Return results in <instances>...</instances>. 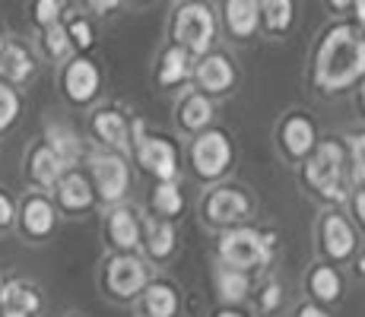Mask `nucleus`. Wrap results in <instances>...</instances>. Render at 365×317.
I'll list each match as a JSON object with an SVG mask.
<instances>
[{
    "mask_svg": "<svg viewBox=\"0 0 365 317\" xmlns=\"http://www.w3.org/2000/svg\"><path fill=\"white\" fill-rule=\"evenodd\" d=\"M365 76V35L346 23L324 32L314 51V86L321 93H343Z\"/></svg>",
    "mask_w": 365,
    "mask_h": 317,
    "instance_id": "f257e3e1",
    "label": "nucleus"
},
{
    "mask_svg": "<svg viewBox=\"0 0 365 317\" xmlns=\"http://www.w3.org/2000/svg\"><path fill=\"white\" fill-rule=\"evenodd\" d=\"M305 162V181L314 194H321L331 203L346 200V185H343V172H346V150L336 140H324L321 146H314L308 152Z\"/></svg>",
    "mask_w": 365,
    "mask_h": 317,
    "instance_id": "f03ea898",
    "label": "nucleus"
},
{
    "mask_svg": "<svg viewBox=\"0 0 365 317\" xmlns=\"http://www.w3.org/2000/svg\"><path fill=\"white\" fill-rule=\"evenodd\" d=\"M273 257V235L248 225H235L220 238V260L232 270H261Z\"/></svg>",
    "mask_w": 365,
    "mask_h": 317,
    "instance_id": "7ed1b4c3",
    "label": "nucleus"
},
{
    "mask_svg": "<svg viewBox=\"0 0 365 317\" xmlns=\"http://www.w3.org/2000/svg\"><path fill=\"white\" fill-rule=\"evenodd\" d=\"M216 35V19L213 10L200 0H187L178 13H175V45L185 48L187 54H210V45H213Z\"/></svg>",
    "mask_w": 365,
    "mask_h": 317,
    "instance_id": "20e7f679",
    "label": "nucleus"
},
{
    "mask_svg": "<svg viewBox=\"0 0 365 317\" xmlns=\"http://www.w3.org/2000/svg\"><path fill=\"white\" fill-rule=\"evenodd\" d=\"M130 146H133V152H137V162L143 165L146 175H153L156 181H175V175H178V150H175L172 140L146 137L143 124L133 121Z\"/></svg>",
    "mask_w": 365,
    "mask_h": 317,
    "instance_id": "39448f33",
    "label": "nucleus"
},
{
    "mask_svg": "<svg viewBox=\"0 0 365 317\" xmlns=\"http://www.w3.org/2000/svg\"><path fill=\"white\" fill-rule=\"evenodd\" d=\"M191 162H194V172L203 181H216L229 172L232 165V143L222 130H207L194 140L191 146Z\"/></svg>",
    "mask_w": 365,
    "mask_h": 317,
    "instance_id": "423d86ee",
    "label": "nucleus"
},
{
    "mask_svg": "<svg viewBox=\"0 0 365 317\" xmlns=\"http://www.w3.org/2000/svg\"><path fill=\"white\" fill-rule=\"evenodd\" d=\"M89 168H93L96 190H99V197L105 203H118L121 197H128L130 168L121 152H96V156L89 159Z\"/></svg>",
    "mask_w": 365,
    "mask_h": 317,
    "instance_id": "0eeeda50",
    "label": "nucleus"
},
{
    "mask_svg": "<svg viewBox=\"0 0 365 317\" xmlns=\"http://www.w3.org/2000/svg\"><path fill=\"white\" fill-rule=\"evenodd\" d=\"M251 213V203L242 190L235 187H216L207 194L203 200V216H207L210 225H226V229H235V225L245 222V216Z\"/></svg>",
    "mask_w": 365,
    "mask_h": 317,
    "instance_id": "6e6552de",
    "label": "nucleus"
},
{
    "mask_svg": "<svg viewBox=\"0 0 365 317\" xmlns=\"http://www.w3.org/2000/svg\"><path fill=\"white\" fill-rule=\"evenodd\" d=\"M105 286L118 298H133L140 289L146 286V266L133 254H118L105 266Z\"/></svg>",
    "mask_w": 365,
    "mask_h": 317,
    "instance_id": "1a4fd4ad",
    "label": "nucleus"
},
{
    "mask_svg": "<svg viewBox=\"0 0 365 317\" xmlns=\"http://www.w3.org/2000/svg\"><path fill=\"white\" fill-rule=\"evenodd\" d=\"M99 86H102V76H99V67L86 58H76L73 63H67L64 70V95L70 98L73 105H86L99 95Z\"/></svg>",
    "mask_w": 365,
    "mask_h": 317,
    "instance_id": "9d476101",
    "label": "nucleus"
},
{
    "mask_svg": "<svg viewBox=\"0 0 365 317\" xmlns=\"http://www.w3.org/2000/svg\"><path fill=\"white\" fill-rule=\"evenodd\" d=\"M41 311V295L32 283L13 279L4 286L0 295V317H35Z\"/></svg>",
    "mask_w": 365,
    "mask_h": 317,
    "instance_id": "9b49d317",
    "label": "nucleus"
},
{
    "mask_svg": "<svg viewBox=\"0 0 365 317\" xmlns=\"http://www.w3.org/2000/svg\"><path fill=\"white\" fill-rule=\"evenodd\" d=\"M279 140H283V150L289 159H305L308 152L318 146V137H314V124L308 121L302 111L289 115L279 127Z\"/></svg>",
    "mask_w": 365,
    "mask_h": 317,
    "instance_id": "f8f14e48",
    "label": "nucleus"
},
{
    "mask_svg": "<svg viewBox=\"0 0 365 317\" xmlns=\"http://www.w3.org/2000/svg\"><path fill=\"white\" fill-rule=\"evenodd\" d=\"M197 83L207 93H229L235 86V67L226 54H203L197 63Z\"/></svg>",
    "mask_w": 365,
    "mask_h": 317,
    "instance_id": "ddd939ff",
    "label": "nucleus"
},
{
    "mask_svg": "<svg viewBox=\"0 0 365 317\" xmlns=\"http://www.w3.org/2000/svg\"><path fill=\"white\" fill-rule=\"evenodd\" d=\"M54 190H58V203L67 213H83V209H89L96 200L93 185H89V178L80 172H64L61 181L54 185Z\"/></svg>",
    "mask_w": 365,
    "mask_h": 317,
    "instance_id": "4468645a",
    "label": "nucleus"
},
{
    "mask_svg": "<svg viewBox=\"0 0 365 317\" xmlns=\"http://www.w3.org/2000/svg\"><path fill=\"white\" fill-rule=\"evenodd\" d=\"M93 133L102 140L105 146H111L115 152L130 150V124L124 121V115H121V111H115V108L96 111V118H93Z\"/></svg>",
    "mask_w": 365,
    "mask_h": 317,
    "instance_id": "2eb2a0df",
    "label": "nucleus"
},
{
    "mask_svg": "<svg viewBox=\"0 0 365 317\" xmlns=\"http://www.w3.org/2000/svg\"><path fill=\"white\" fill-rule=\"evenodd\" d=\"M19 219H23V232L29 238H48L54 232L58 216H54V207H51V200H48V197L32 194V197H26Z\"/></svg>",
    "mask_w": 365,
    "mask_h": 317,
    "instance_id": "dca6fc26",
    "label": "nucleus"
},
{
    "mask_svg": "<svg viewBox=\"0 0 365 317\" xmlns=\"http://www.w3.org/2000/svg\"><path fill=\"white\" fill-rule=\"evenodd\" d=\"M45 146L54 152L61 162H64V168L70 165H76L83 156V140H80V133L73 130L70 124L64 121H51L45 127Z\"/></svg>",
    "mask_w": 365,
    "mask_h": 317,
    "instance_id": "f3484780",
    "label": "nucleus"
},
{
    "mask_svg": "<svg viewBox=\"0 0 365 317\" xmlns=\"http://www.w3.org/2000/svg\"><path fill=\"white\" fill-rule=\"evenodd\" d=\"M321 241H324L327 257L346 260L349 254L356 251V232H353V225L343 219V216L331 213V216L324 219V225H321Z\"/></svg>",
    "mask_w": 365,
    "mask_h": 317,
    "instance_id": "a211bd4d",
    "label": "nucleus"
},
{
    "mask_svg": "<svg viewBox=\"0 0 365 317\" xmlns=\"http://www.w3.org/2000/svg\"><path fill=\"white\" fill-rule=\"evenodd\" d=\"M226 26L235 38H251L261 26V4L257 0H226Z\"/></svg>",
    "mask_w": 365,
    "mask_h": 317,
    "instance_id": "6ab92c4d",
    "label": "nucleus"
},
{
    "mask_svg": "<svg viewBox=\"0 0 365 317\" xmlns=\"http://www.w3.org/2000/svg\"><path fill=\"white\" fill-rule=\"evenodd\" d=\"M108 238L118 251H133L140 244V222L133 209L118 207L108 213Z\"/></svg>",
    "mask_w": 365,
    "mask_h": 317,
    "instance_id": "aec40b11",
    "label": "nucleus"
},
{
    "mask_svg": "<svg viewBox=\"0 0 365 317\" xmlns=\"http://www.w3.org/2000/svg\"><path fill=\"white\" fill-rule=\"evenodd\" d=\"M187 76H191V54L185 51V48L172 45L163 51V58H159V70H156V80L159 86H178V83H185Z\"/></svg>",
    "mask_w": 365,
    "mask_h": 317,
    "instance_id": "412c9836",
    "label": "nucleus"
},
{
    "mask_svg": "<svg viewBox=\"0 0 365 317\" xmlns=\"http://www.w3.org/2000/svg\"><path fill=\"white\" fill-rule=\"evenodd\" d=\"M61 175H64V162L54 156L45 143L35 146L32 156H29V178L35 181V185L38 187H54L61 181Z\"/></svg>",
    "mask_w": 365,
    "mask_h": 317,
    "instance_id": "4be33fe9",
    "label": "nucleus"
},
{
    "mask_svg": "<svg viewBox=\"0 0 365 317\" xmlns=\"http://www.w3.org/2000/svg\"><path fill=\"white\" fill-rule=\"evenodd\" d=\"M146 317H175L178 314V292L172 283H150L143 289Z\"/></svg>",
    "mask_w": 365,
    "mask_h": 317,
    "instance_id": "5701e85b",
    "label": "nucleus"
},
{
    "mask_svg": "<svg viewBox=\"0 0 365 317\" xmlns=\"http://www.w3.org/2000/svg\"><path fill=\"white\" fill-rule=\"evenodd\" d=\"M0 73L6 76V83H26L35 73L32 54L23 45H16V41L4 45V51H0Z\"/></svg>",
    "mask_w": 365,
    "mask_h": 317,
    "instance_id": "b1692460",
    "label": "nucleus"
},
{
    "mask_svg": "<svg viewBox=\"0 0 365 317\" xmlns=\"http://www.w3.org/2000/svg\"><path fill=\"white\" fill-rule=\"evenodd\" d=\"M210 121H213V105H210L207 95L191 93V95L185 98V102H181V108H178V124L185 127L187 133H200Z\"/></svg>",
    "mask_w": 365,
    "mask_h": 317,
    "instance_id": "393cba45",
    "label": "nucleus"
},
{
    "mask_svg": "<svg viewBox=\"0 0 365 317\" xmlns=\"http://www.w3.org/2000/svg\"><path fill=\"white\" fill-rule=\"evenodd\" d=\"M261 4V19L267 32H289L292 19H296V0H257Z\"/></svg>",
    "mask_w": 365,
    "mask_h": 317,
    "instance_id": "a878e982",
    "label": "nucleus"
},
{
    "mask_svg": "<svg viewBox=\"0 0 365 317\" xmlns=\"http://www.w3.org/2000/svg\"><path fill=\"white\" fill-rule=\"evenodd\" d=\"M153 209L159 216H165V219L185 213V194L178 190L175 181H159L156 185V190H153Z\"/></svg>",
    "mask_w": 365,
    "mask_h": 317,
    "instance_id": "bb28decb",
    "label": "nucleus"
},
{
    "mask_svg": "<svg viewBox=\"0 0 365 317\" xmlns=\"http://www.w3.org/2000/svg\"><path fill=\"white\" fill-rule=\"evenodd\" d=\"M308 286H312V295L318 301H336L340 298V273L334 266H314L312 276H308Z\"/></svg>",
    "mask_w": 365,
    "mask_h": 317,
    "instance_id": "cd10ccee",
    "label": "nucleus"
},
{
    "mask_svg": "<svg viewBox=\"0 0 365 317\" xmlns=\"http://www.w3.org/2000/svg\"><path fill=\"white\" fill-rule=\"evenodd\" d=\"M146 251H150V257H156V260H165L168 254L175 251V229L168 219L146 225Z\"/></svg>",
    "mask_w": 365,
    "mask_h": 317,
    "instance_id": "c85d7f7f",
    "label": "nucleus"
},
{
    "mask_svg": "<svg viewBox=\"0 0 365 317\" xmlns=\"http://www.w3.org/2000/svg\"><path fill=\"white\" fill-rule=\"evenodd\" d=\"M248 273L242 270H232V266H222L220 273H216V292H220V298L226 301H242L245 295H248Z\"/></svg>",
    "mask_w": 365,
    "mask_h": 317,
    "instance_id": "c756f323",
    "label": "nucleus"
},
{
    "mask_svg": "<svg viewBox=\"0 0 365 317\" xmlns=\"http://www.w3.org/2000/svg\"><path fill=\"white\" fill-rule=\"evenodd\" d=\"M19 108H23V105H19L16 89H13L10 83L0 80V130H10V127L16 124Z\"/></svg>",
    "mask_w": 365,
    "mask_h": 317,
    "instance_id": "7c9ffc66",
    "label": "nucleus"
},
{
    "mask_svg": "<svg viewBox=\"0 0 365 317\" xmlns=\"http://www.w3.org/2000/svg\"><path fill=\"white\" fill-rule=\"evenodd\" d=\"M45 32V51L51 54V58H64V54L70 51V38H67V29L61 23H54V26H48V29H41Z\"/></svg>",
    "mask_w": 365,
    "mask_h": 317,
    "instance_id": "2f4dec72",
    "label": "nucleus"
},
{
    "mask_svg": "<svg viewBox=\"0 0 365 317\" xmlns=\"http://www.w3.org/2000/svg\"><path fill=\"white\" fill-rule=\"evenodd\" d=\"M349 146V162H353V181L365 185V133H353L346 140Z\"/></svg>",
    "mask_w": 365,
    "mask_h": 317,
    "instance_id": "473e14b6",
    "label": "nucleus"
},
{
    "mask_svg": "<svg viewBox=\"0 0 365 317\" xmlns=\"http://www.w3.org/2000/svg\"><path fill=\"white\" fill-rule=\"evenodd\" d=\"M67 29V38H70V45H76V48H93V26L86 23L83 16H76V19H70V23L64 26Z\"/></svg>",
    "mask_w": 365,
    "mask_h": 317,
    "instance_id": "72a5a7b5",
    "label": "nucleus"
},
{
    "mask_svg": "<svg viewBox=\"0 0 365 317\" xmlns=\"http://www.w3.org/2000/svg\"><path fill=\"white\" fill-rule=\"evenodd\" d=\"M61 10H64V6H61V0H35V6H32L35 23H38L41 29L61 23Z\"/></svg>",
    "mask_w": 365,
    "mask_h": 317,
    "instance_id": "f704fd0d",
    "label": "nucleus"
},
{
    "mask_svg": "<svg viewBox=\"0 0 365 317\" xmlns=\"http://www.w3.org/2000/svg\"><path fill=\"white\" fill-rule=\"evenodd\" d=\"M279 305H283V286H279V283L264 286V292H261V311H277Z\"/></svg>",
    "mask_w": 365,
    "mask_h": 317,
    "instance_id": "c9c22d12",
    "label": "nucleus"
},
{
    "mask_svg": "<svg viewBox=\"0 0 365 317\" xmlns=\"http://www.w3.org/2000/svg\"><path fill=\"white\" fill-rule=\"evenodd\" d=\"M13 216H16V209H13V200L0 190V229H10Z\"/></svg>",
    "mask_w": 365,
    "mask_h": 317,
    "instance_id": "e433bc0d",
    "label": "nucleus"
},
{
    "mask_svg": "<svg viewBox=\"0 0 365 317\" xmlns=\"http://www.w3.org/2000/svg\"><path fill=\"white\" fill-rule=\"evenodd\" d=\"M86 6L93 13H111V10H118V6H121V0H86Z\"/></svg>",
    "mask_w": 365,
    "mask_h": 317,
    "instance_id": "4c0bfd02",
    "label": "nucleus"
},
{
    "mask_svg": "<svg viewBox=\"0 0 365 317\" xmlns=\"http://www.w3.org/2000/svg\"><path fill=\"white\" fill-rule=\"evenodd\" d=\"M299 317H331V314H327L321 305H302L299 308Z\"/></svg>",
    "mask_w": 365,
    "mask_h": 317,
    "instance_id": "58836bf2",
    "label": "nucleus"
},
{
    "mask_svg": "<svg viewBox=\"0 0 365 317\" xmlns=\"http://www.w3.org/2000/svg\"><path fill=\"white\" fill-rule=\"evenodd\" d=\"M353 209H356V216H359V222L365 225V190H359V194H356V200H353Z\"/></svg>",
    "mask_w": 365,
    "mask_h": 317,
    "instance_id": "ea45409f",
    "label": "nucleus"
},
{
    "mask_svg": "<svg viewBox=\"0 0 365 317\" xmlns=\"http://www.w3.org/2000/svg\"><path fill=\"white\" fill-rule=\"evenodd\" d=\"M356 4V16H359V26L365 29V0H353Z\"/></svg>",
    "mask_w": 365,
    "mask_h": 317,
    "instance_id": "a19ab883",
    "label": "nucleus"
},
{
    "mask_svg": "<svg viewBox=\"0 0 365 317\" xmlns=\"http://www.w3.org/2000/svg\"><path fill=\"white\" fill-rule=\"evenodd\" d=\"M349 4H353V0H331V6H334V10H346Z\"/></svg>",
    "mask_w": 365,
    "mask_h": 317,
    "instance_id": "79ce46f5",
    "label": "nucleus"
},
{
    "mask_svg": "<svg viewBox=\"0 0 365 317\" xmlns=\"http://www.w3.org/2000/svg\"><path fill=\"white\" fill-rule=\"evenodd\" d=\"M216 317H245V314H238V311H220Z\"/></svg>",
    "mask_w": 365,
    "mask_h": 317,
    "instance_id": "37998d69",
    "label": "nucleus"
},
{
    "mask_svg": "<svg viewBox=\"0 0 365 317\" xmlns=\"http://www.w3.org/2000/svg\"><path fill=\"white\" fill-rule=\"evenodd\" d=\"M4 286H6V279H4V273H0V295H4Z\"/></svg>",
    "mask_w": 365,
    "mask_h": 317,
    "instance_id": "c03bdc74",
    "label": "nucleus"
},
{
    "mask_svg": "<svg viewBox=\"0 0 365 317\" xmlns=\"http://www.w3.org/2000/svg\"><path fill=\"white\" fill-rule=\"evenodd\" d=\"M359 273H362V276H365V257L359 260Z\"/></svg>",
    "mask_w": 365,
    "mask_h": 317,
    "instance_id": "a18cd8bd",
    "label": "nucleus"
},
{
    "mask_svg": "<svg viewBox=\"0 0 365 317\" xmlns=\"http://www.w3.org/2000/svg\"><path fill=\"white\" fill-rule=\"evenodd\" d=\"M362 108H365V83H362Z\"/></svg>",
    "mask_w": 365,
    "mask_h": 317,
    "instance_id": "49530a36",
    "label": "nucleus"
},
{
    "mask_svg": "<svg viewBox=\"0 0 365 317\" xmlns=\"http://www.w3.org/2000/svg\"><path fill=\"white\" fill-rule=\"evenodd\" d=\"M0 51H4V32H0Z\"/></svg>",
    "mask_w": 365,
    "mask_h": 317,
    "instance_id": "de8ad7c7",
    "label": "nucleus"
},
{
    "mask_svg": "<svg viewBox=\"0 0 365 317\" xmlns=\"http://www.w3.org/2000/svg\"><path fill=\"white\" fill-rule=\"evenodd\" d=\"M137 4H143V0H137Z\"/></svg>",
    "mask_w": 365,
    "mask_h": 317,
    "instance_id": "09e8293b",
    "label": "nucleus"
}]
</instances>
